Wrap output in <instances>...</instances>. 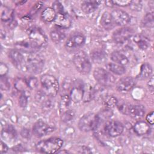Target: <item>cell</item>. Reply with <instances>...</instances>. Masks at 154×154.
<instances>
[{"instance_id": "obj_1", "label": "cell", "mask_w": 154, "mask_h": 154, "mask_svg": "<svg viewBox=\"0 0 154 154\" xmlns=\"http://www.w3.org/2000/svg\"><path fill=\"white\" fill-rule=\"evenodd\" d=\"M63 144V141L58 137H51L39 141L36 149L45 153H54L58 152Z\"/></svg>"}, {"instance_id": "obj_2", "label": "cell", "mask_w": 154, "mask_h": 154, "mask_svg": "<svg viewBox=\"0 0 154 154\" xmlns=\"http://www.w3.org/2000/svg\"><path fill=\"white\" fill-rule=\"evenodd\" d=\"M28 54L26 60H25L24 67L31 73L37 74L40 73L44 66L43 57L36 52Z\"/></svg>"}, {"instance_id": "obj_3", "label": "cell", "mask_w": 154, "mask_h": 154, "mask_svg": "<svg viewBox=\"0 0 154 154\" xmlns=\"http://www.w3.org/2000/svg\"><path fill=\"white\" fill-rule=\"evenodd\" d=\"M43 92L51 97L55 96L59 91V84L57 79L52 75L45 74L40 78Z\"/></svg>"}, {"instance_id": "obj_4", "label": "cell", "mask_w": 154, "mask_h": 154, "mask_svg": "<svg viewBox=\"0 0 154 154\" xmlns=\"http://www.w3.org/2000/svg\"><path fill=\"white\" fill-rule=\"evenodd\" d=\"M73 63L76 69L80 73L85 75L91 70V62L87 54L83 51H80L74 55Z\"/></svg>"}, {"instance_id": "obj_5", "label": "cell", "mask_w": 154, "mask_h": 154, "mask_svg": "<svg viewBox=\"0 0 154 154\" xmlns=\"http://www.w3.org/2000/svg\"><path fill=\"white\" fill-rule=\"evenodd\" d=\"M99 123L100 121L97 114L93 112H88L79 119L78 127L82 131L89 132L94 130Z\"/></svg>"}, {"instance_id": "obj_6", "label": "cell", "mask_w": 154, "mask_h": 154, "mask_svg": "<svg viewBox=\"0 0 154 154\" xmlns=\"http://www.w3.org/2000/svg\"><path fill=\"white\" fill-rule=\"evenodd\" d=\"M26 32L29 40L39 49L47 45V36L40 28L37 26L30 27L28 29Z\"/></svg>"}, {"instance_id": "obj_7", "label": "cell", "mask_w": 154, "mask_h": 154, "mask_svg": "<svg viewBox=\"0 0 154 154\" xmlns=\"http://www.w3.org/2000/svg\"><path fill=\"white\" fill-rule=\"evenodd\" d=\"M118 109L122 114L134 119H140L145 114V108L141 105H131L122 103L117 106Z\"/></svg>"}, {"instance_id": "obj_8", "label": "cell", "mask_w": 154, "mask_h": 154, "mask_svg": "<svg viewBox=\"0 0 154 154\" xmlns=\"http://www.w3.org/2000/svg\"><path fill=\"white\" fill-rule=\"evenodd\" d=\"M93 76L99 84L106 87H109L113 85L116 81L114 76L111 73L100 67L94 69Z\"/></svg>"}, {"instance_id": "obj_9", "label": "cell", "mask_w": 154, "mask_h": 154, "mask_svg": "<svg viewBox=\"0 0 154 154\" xmlns=\"http://www.w3.org/2000/svg\"><path fill=\"white\" fill-rule=\"evenodd\" d=\"M134 34V30L129 27L117 29L112 34L114 41L119 44H123L128 40Z\"/></svg>"}, {"instance_id": "obj_10", "label": "cell", "mask_w": 154, "mask_h": 154, "mask_svg": "<svg viewBox=\"0 0 154 154\" xmlns=\"http://www.w3.org/2000/svg\"><path fill=\"white\" fill-rule=\"evenodd\" d=\"M84 84L81 79H76L72 84L70 98L73 102L77 103L82 100Z\"/></svg>"}, {"instance_id": "obj_11", "label": "cell", "mask_w": 154, "mask_h": 154, "mask_svg": "<svg viewBox=\"0 0 154 154\" xmlns=\"http://www.w3.org/2000/svg\"><path fill=\"white\" fill-rule=\"evenodd\" d=\"M123 124L117 120H111L106 123L104 128L105 132L110 137H115L121 135L123 131Z\"/></svg>"}, {"instance_id": "obj_12", "label": "cell", "mask_w": 154, "mask_h": 154, "mask_svg": "<svg viewBox=\"0 0 154 154\" xmlns=\"http://www.w3.org/2000/svg\"><path fill=\"white\" fill-rule=\"evenodd\" d=\"M32 131L35 135L40 137L52 132L54 128L43 120H38L34 124Z\"/></svg>"}, {"instance_id": "obj_13", "label": "cell", "mask_w": 154, "mask_h": 154, "mask_svg": "<svg viewBox=\"0 0 154 154\" xmlns=\"http://www.w3.org/2000/svg\"><path fill=\"white\" fill-rule=\"evenodd\" d=\"M85 42V37L81 34H75L66 40L65 47L68 50H75L84 45Z\"/></svg>"}, {"instance_id": "obj_14", "label": "cell", "mask_w": 154, "mask_h": 154, "mask_svg": "<svg viewBox=\"0 0 154 154\" xmlns=\"http://www.w3.org/2000/svg\"><path fill=\"white\" fill-rule=\"evenodd\" d=\"M135 85V79L131 76H125L119 80L116 84L117 90L122 93L129 91Z\"/></svg>"}, {"instance_id": "obj_15", "label": "cell", "mask_w": 154, "mask_h": 154, "mask_svg": "<svg viewBox=\"0 0 154 154\" xmlns=\"http://www.w3.org/2000/svg\"><path fill=\"white\" fill-rule=\"evenodd\" d=\"M111 14L114 23L119 26H125L127 25L129 23L131 20L129 14L122 10H114L112 11Z\"/></svg>"}, {"instance_id": "obj_16", "label": "cell", "mask_w": 154, "mask_h": 154, "mask_svg": "<svg viewBox=\"0 0 154 154\" xmlns=\"http://www.w3.org/2000/svg\"><path fill=\"white\" fill-rule=\"evenodd\" d=\"M15 47L18 51H20L27 54L36 52L39 49V48L29 40L17 42L15 44Z\"/></svg>"}, {"instance_id": "obj_17", "label": "cell", "mask_w": 154, "mask_h": 154, "mask_svg": "<svg viewBox=\"0 0 154 154\" xmlns=\"http://www.w3.org/2000/svg\"><path fill=\"white\" fill-rule=\"evenodd\" d=\"M9 57L14 65L19 69L23 68L25 58L23 55L17 49H12L9 52Z\"/></svg>"}, {"instance_id": "obj_18", "label": "cell", "mask_w": 154, "mask_h": 154, "mask_svg": "<svg viewBox=\"0 0 154 154\" xmlns=\"http://www.w3.org/2000/svg\"><path fill=\"white\" fill-rule=\"evenodd\" d=\"M54 22L58 27L63 29H67L71 25V20L66 13H57Z\"/></svg>"}, {"instance_id": "obj_19", "label": "cell", "mask_w": 154, "mask_h": 154, "mask_svg": "<svg viewBox=\"0 0 154 154\" xmlns=\"http://www.w3.org/2000/svg\"><path fill=\"white\" fill-rule=\"evenodd\" d=\"M101 1L96 0L84 1L81 4L82 10L87 14H89L94 11L99 6Z\"/></svg>"}, {"instance_id": "obj_20", "label": "cell", "mask_w": 154, "mask_h": 154, "mask_svg": "<svg viewBox=\"0 0 154 154\" xmlns=\"http://www.w3.org/2000/svg\"><path fill=\"white\" fill-rule=\"evenodd\" d=\"M100 24L102 27L106 30H110L114 27L115 23L113 21L111 13L107 11L103 13L100 19Z\"/></svg>"}, {"instance_id": "obj_21", "label": "cell", "mask_w": 154, "mask_h": 154, "mask_svg": "<svg viewBox=\"0 0 154 154\" xmlns=\"http://www.w3.org/2000/svg\"><path fill=\"white\" fill-rule=\"evenodd\" d=\"M110 59L115 63L125 66L129 63L128 57L119 51H114L110 55Z\"/></svg>"}, {"instance_id": "obj_22", "label": "cell", "mask_w": 154, "mask_h": 154, "mask_svg": "<svg viewBox=\"0 0 154 154\" xmlns=\"http://www.w3.org/2000/svg\"><path fill=\"white\" fill-rule=\"evenodd\" d=\"M150 129V126L144 121H138L136 122L134 126V130L138 135H143L147 134Z\"/></svg>"}, {"instance_id": "obj_23", "label": "cell", "mask_w": 154, "mask_h": 154, "mask_svg": "<svg viewBox=\"0 0 154 154\" xmlns=\"http://www.w3.org/2000/svg\"><path fill=\"white\" fill-rule=\"evenodd\" d=\"M133 40L137 46L143 50L147 49L150 46L149 40L142 34H136L133 38Z\"/></svg>"}, {"instance_id": "obj_24", "label": "cell", "mask_w": 154, "mask_h": 154, "mask_svg": "<svg viewBox=\"0 0 154 154\" xmlns=\"http://www.w3.org/2000/svg\"><path fill=\"white\" fill-rule=\"evenodd\" d=\"M152 73V67L147 63H143L140 67V70L137 78L140 79H145L150 78Z\"/></svg>"}, {"instance_id": "obj_25", "label": "cell", "mask_w": 154, "mask_h": 154, "mask_svg": "<svg viewBox=\"0 0 154 154\" xmlns=\"http://www.w3.org/2000/svg\"><path fill=\"white\" fill-rule=\"evenodd\" d=\"M57 13L53 8L48 7L46 8L41 14V17L42 20L46 22H51L54 21Z\"/></svg>"}, {"instance_id": "obj_26", "label": "cell", "mask_w": 154, "mask_h": 154, "mask_svg": "<svg viewBox=\"0 0 154 154\" xmlns=\"http://www.w3.org/2000/svg\"><path fill=\"white\" fill-rule=\"evenodd\" d=\"M91 58L92 61L97 64L104 63L106 60V55L105 53L100 50H95L91 52Z\"/></svg>"}, {"instance_id": "obj_27", "label": "cell", "mask_w": 154, "mask_h": 154, "mask_svg": "<svg viewBox=\"0 0 154 154\" xmlns=\"http://www.w3.org/2000/svg\"><path fill=\"white\" fill-rule=\"evenodd\" d=\"M106 66L110 72L117 75H122L126 72V69L123 66L115 63H108L106 64Z\"/></svg>"}, {"instance_id": "obj_28", "label": "cell", "mask_w": 154, "mask_h": 154, "mask_svg": "<svg viewBox=\"0 0 154 154\" xmlns=\"http://www.w3.org/2000/svg\"><path fill=\"white\" fill-rule=\"evenodd\" d=\"M50 37L52 41L55 43H59L65 38L64 32L58 29H53L50 32Z\"/></svg>"}, {"instance_id": "obj_29", "label": "cell", "mask_w": 154, "mask_h": 154, "mask_svg": "<svg viewBox=\"0 0 154 154\" xmlns=\"http://www.w3.org/2000/svg\"><path fill=\"white\" fill-rule=\"evenodd\" d=\"M13 11L6 7H1V20L5 22L11 21L13 18Z\"/></svg>"}, {"instance_id": "obj_30", "label": "cell", "mask_w": 154, "mask_h": 154, "mask_svg": "<svg viewBox=\"0 0 154 154\" xmlns=\"http://www.w3.org/2000/svg\"><path fill=\"white\" fill-rule=\"evenodd\" d=\"M143 25L144 26L147 28H152L153 26V13H147L143 19Z\"/></svg>"}, {"instance_id": "obj_31", "label": "cell", "mask_w": 154, "mask_h": 154, "mask_svg": "<svg viewBox=\"0 0 154 154\" xmlns=\"http://www.w3.org/2000/svg\"><path fill=\"white\" fill-rule=\"evenodd\" d=\"M75 117V112L72 109H67L65 111L62 116H61V120L65 123H68L71 122Z\"/></svg>"}, {"instance_id": "obj_32", "label": "cell", "mask_w": 154, "mask_h": 154, "mask_svg": "<svg viewBox=\"0 0 154 154\" xmlns=\"http://www.w3.org/2000/svg\"><path fill=\"white\" fill-rule=\"evenodd\" d=\"M117 100L114 96H106L104 101V105L108 108H112L117 105Z\"/></svg>"}, {"instance_id": "obj_33", "label": "cell", "mask_w": 154, "mask_h": 154, "mask_svg": "<svg viewBox=\"0 0 154 154\" xmlns=\"http://www.w3.org/2000/svg\"><path fill=\"white\" fill-rule=\"evenodd\" d=\"M112 112L109 109H104L99 114H97L100 122L101 121V120H105L108 119L112 116Z\"/></svg>"}, {"instance_id": "obj_34", "label": "cell", "mask_w": 154, "mask_h": 154, "mask_svg": "<svg viewBox=\"0 0 154 154\" xmlns=\"http://www.w3.org/2000/svg\"><path fill=\"white\" fill-rule=\"evenodd\" d=\"M10 87V84L5 76H1V88L4 90H8Z\"/></svg>"}, {"instance_id": "obj_35", "label": "cell", "mask_w": 154, "mask_h": 154, "mask_svg": "<svg viewBox=\"0 0 154 154\" xmlns=\"http://www.w3.org/2000/svg\"><path fill=\"white\" fill-rule=\"evenodd\" d=\"M53 9L55 10L56 13H65L64 11L63 7L59 1H55L53 4Z\"/></svg>"}, {"instance_id": "obj_36", "label": "cell", "mask_w": 154, "mask_h": 154, "mask_svg": "<svg viewBox=\"0 0 154 154\" xmlns=\"http://www.w3.org/2000/svg\"><path fill=\"white\" fill-rule=\"evenodd\" d=\"M28 103V99L27 96L25 94V92H22V94H20V96L19 99V103L20 107L22 108H25Z\"/></svg>"}, {"instance_id": "obj_37", "label": "cell", "mask_w": 154, "mask_h": 154, "mask_svg": "<svg viewBox=\"0 0 154 154\" xmlns=\"http://www.w3.org/2000/svg\"><path fill=\"white\" fill-rule=\"evenodd\" d=\"M25 82L29 88L32 89L37 86V79L34 77H30Z\"/></svg>"}, {"instance_id": "obj_38", "label": "cell", "mask_w": 154, "mask_h": 154, "mask_svg": "<svg viewBox=\"0 0 154 154\" xmlns=\"http://www.w3.org/2000/svg\"><path fill=\"white\" fill-rule=\"evenodd\" d=\"M71 100L70 96H69L68 95L66 94L64 95L62 97H61V107H63V108H67L68 106V105H69L70 101Z\"/></svg>"}, {"instance_id": "obj_39", "label": "cell", "mask_w": 154, "mask_h": 154, "mask_svg": "<svg viewBox=\"0 0 154 154\" xmlns=\"http://www.w3.org/2000/svg\"><path fill=\"white\" fill-rule=\"evenodd\" d=\"M132 1H128V0H115L112 1L113 4L117 5V6H120V7H125L129 5L131 3Z\"/></svg>"}, {"instance_id": "obj_40", "label": "cell", "mask_w": 154, "mask_h": 154, "mask_svg": "<svg viewBox=\"0 0 154 154\" xmlns=\"http://www.w3.org/2000/svg\"><path fill=\"white\" fill-rule=\"evenodd\" d=\"M129 5L131 6V8L134 10H140L141 8L140 1H131V3Z\"/></svg>"}, {"instance_id": "obj_41", "label": "cell", "mask_w": 154, "mask_h": 154, "mask_svg": "<svg viewBox=\"0 0 154 154\" xmlns=\"http://www.w3.org/2000/svg\"><path fill=\"white\" fill-rule=\"evenodd\" d=\"M42 5H43V2H40H40H37L34 5V6L32 7V8L31 10V13H32V14H34L35 13H37L39 10V9L41 8V7H42Z\"/></svg>"}, {"instance_id": "obj_42", "label": "cell", "mask_w": 154, "mask_h": 154, "mask_svg": "<svg viewBox=\"0 0 154 154\" xmlns=\"http://www.w3.org/2000/svg\"><path fill=\"white\" fill-rule=\"evenodd\" d=\"M8 67L6 66V64H4L3 63H1V65H0L1 76H5V74L8 72Z\"/></svg>"}, {"instance_id": "obj_43", "label": "cell", "mask_w": 154, "mask_h": 154, "mask_svg": "<svg viewBox=\"0 0 154 154\" xmlns=\"http://www.w3.org/2000/svg\"><path fill=\"white\" fill-rule=\"evenodd\" d=\"M153 116H154L153 111L150 112L149 113V114H147V116H146V120H147V123H148L149 124H150V125H153V123H154V118H153Z\"/></svg>"}, {"instance_id": "obj_44", "label": "cell", "mask_w": 154, "mask_h": 154, "mask_svg": "<svg viewBox=\"0 0 154 154\" xmlns=\"http://www.w3.org/2000/svg\"><path fill=\"white\" fill-rule=\"evenodd\" d=\"M8 147L2 141H1V153H6L8 151Z\"/></svg>"}, {"instance_id": "obj_45", "label": "cell", "mask_w": 154, "mask_h": 154, "mask_svg": "<svg viewBox=\"0 0 154 154\" xmlns=\"http://www.w3.org/2000/svg\"><path fill=\"white\" fill-rule=\"evenodd\" d=\"M147 85H148L149 88L153 90V76H152L150 77V78L149 79V82H148Z\"/></svg>"}, {"instance_id": "obj_46", "label": "cell", "mask_w": 154, "mask_h": 154, "mask_svg": "<svg viewBox=\"0 0 154 154\" xmlns=\"http://www.w3.org/2000/svg\"><path fill=\"white\" fill-rule=\"evenodd\" d=\"M105 4L106 6H108L110 7H112L114 5L112 1H105Z\"/></svg>"}, {"instance_id": "obj_47", "label": "cell", "mask_w": 154, "mask_h": 154, "mask_svg": "<svg viewBox=\"0 0 154 154\" xmlns=\"http://www.w3.org/2000/svg\"><path fill=\"white\" fill-rule=\"evenodd\" d=\"M23 133H21V134H22V135H23L24 134H25V135L23 136V137H26V135H27V136H28V135L29 134V132H28V130H23Z\"/></svg>"}]
</instances>
